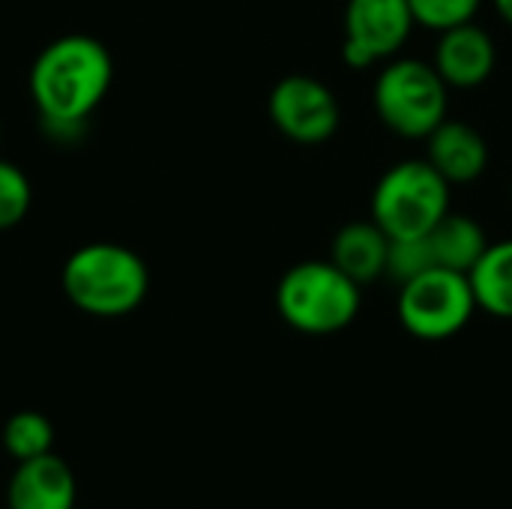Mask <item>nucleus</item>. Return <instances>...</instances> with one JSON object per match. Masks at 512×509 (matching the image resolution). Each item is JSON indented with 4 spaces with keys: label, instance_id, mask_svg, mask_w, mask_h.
<instances>
[{
    "label": "nucleus",
    "instance_id": "f257e3e1",
    "mask_svg": "<svg viewBox=\"0 0 512 509\" xmlns=\"http://www.w3.org/2000/svg\"><path fill=\"white\" fill-rule=\"evenodd\" d=\"M114 60L108 48L87 36L69 33L48 42L30 69V99L48 135L72 141L87 117L111 90Z\"/></svg>",
    "mask_w": 512,
    "mask_h": 509
},
{
    "label": "nucleus",
    "instance_id": "f03ea898",
    "mask_svg": "<svg viewBox=\"0 0 512 509\" xmlns=\"http://www.w3.org/2000/svg\"><path fill=\"white\" fill-rule=\"evenodd\" d=\"M60 288L84 315L123 318L147 300L150 270L135 249L99 240L75 249L66 258L60 270Z\"/></svg>",
    "mask_w": 512,
    "mask_h": 509
},
{
    "label": "nucleus",
    "instance_id": "7ed1b4c3",
    "mask_svg": "<svg viewBox=\"0 0 512 509\" xmlns=\"http://www.w3.org/2000/svg\"><path fill=\"white\" fill-rule=\"evenodd\" d=\"M276 309L297 333L330 336L357 318L360 285L333 261H300L279 279Z\"/></svg>",
    "mask_w": 512,
    "mask_h": 509
},
{
    "label": "nucleus",
    "instance_id": "20e7f679",
    "mask_svg": "<svg viewBox=\"0 0 512 509\" xmlns=\"http://www.w3.org/2000/svg\"><path fill=\"white\" fill-rule=\"evenodd\" d=\"M450 213V183L429 159H405L390 165L372 192V219L390 240L423 237Z\"/></svg>",
    "mask_w": 512,
    "mask_h": 509
},
{
    "label": "nucleus",
    "instance_id": "39448f33",
    "mask_svg": "<svg viewBox=\"0 0 512 509\" xmlns=\"http://www.w3.org/2000/svg\"><path fill=\"white\" fill-rule=\"evenodd\" d=\"M447 81L426 60L393 57L375 78V111L402 138H429L447 120Z\"/></svg>",
    "mask_w": 512,
    "mask_h": 509
},
{
    "label": "nucleus",
    "instance_id": "423d86ee",
    "mask_svg": "<svg viewBox=\"0 0 512 509\" xmlns=\"http://www.w3.org/2000/svg\"><path fill=\"white\" fill-rule=\"evenodd\" d=\"M396 309L402 327L414 339L444 342L468 327L477 312V300L465 273L432 267L399 285Z\"/></svg>",
    "mask_w": 512,
    "mask_h": 509
},
{
    "label": "nucleus",
    "instance_id": "0eeeda50",
    "mask_svg": "<svg viewBox=\"0 0 512 509\" xmlns=\"http://www.w3.org/2000/svg\"><path fill=\"white\" fill-rule=\"evenodd\" d=\"M417 27L408 0H348L342 60L351 69H369L393 60Z\"/></svg>",
    "mask_w": 512,
    "mask_h": 509
},
{
    "label": "nucleus",
    "instance_id": "6e6552de",
    "mask_svg": "<svg viewBox=\"0 0 512 509\" xmlns=\"http://www.w3.org/2000/svg\"><path fill=\"white\" fill-rule=\"evenodd\" d=\"M267 111L273 126L294 144H324L342 120L336 93L312 75H285L276 81Z\"/></svg>",
    "mask_w": 512,
    "mask_h": 509
},
{
    "label": "nucleus",
    "instance_id": "1a4fd4ad",
    "mask_svg": "<svg viewBox=\"0 0 512 509\" xmlns=\"http://www.w3.org/2000/svg\"><path fill=\"white\" fill-rule=\"evenodd\" d=\"M495 60H498V51H495V39L489 36V30H483L474 21H465L459 27L441 30L432 66L447 81V87L471 90L492 78Z\"/></svg>",
    "mask_w": 512,
    "mask_h": 509
},
{
    "label": "nucleus",
    "instance_id": "9d476101",
    "mask_svg": "<svg viewBox=\"0 0 512 509\" xmlns=\"http://www.w3.org/2000/svg\"><path fill=\"white\" fill-rule=\"evenodd\" d=\"M75 501V474L57 453L18 462L6 486L9 509H75Z\"/></svg>",
    "mask_w": 512,
    "mask_h": 509
},
{
    "label": "nucleus",
    "instance_id": "9b49d317",
    "mask_svg": "<svg viewBox=\"0 0 512 509\" xmlns=\"http://www.w3.org/2000/svg\"><path fill=\"white\" fill-rule=\"evenodd\" d=\"M429 141V162L432 168L453 186V183H474L489 168V144L480 129L465 120H444L432 129Z\"/></svg>",
    "mask_w": 512,
    "mask_h": 509
},
{
    "label": "nucleus",
    "instance_id": "f8f14e48",
    "mask_svg": "<svg viewBox=\"0 0 512 509\" xmlns=\"http://www.w3.org/2000/svg\"><path fill=\"white\" fill-rule=\"evenodd\" d=\"M387 255H390V234L375 219H363L339 228V234L333 237L330 261L348 279L366 285L387 276Z\"/></svg>",
    "mask_w": 512,
    "mask_h": 509
},
{
    "label": "nucleus",
    "instance_id": "ddd939ff",
    "mask_svg": "<svg viewBox=\"0 0 512 509\" xmlns=\"http://www.w3.org/2000/svg\"><path fill=\"white\" fill-rule=\"evenodd\" d=\"M426 237H429L435 264L444 267V270L465 273V276L474 270V264L489 249V237H486L483 225L474 216L453 213V210Z\"/></svg>",
    "mask_w": 512,
    "mask_h": 509
},
{
    "label": "nucleus",
    "instance_id": "4468645a",
    "mask_svg": "<svg viewBox=\"0 0 512 509\" xmlns=\"http://www.w3.org/2000/svg\"><path fill=\"white\" fill-rule=\"evenodd\" d=\"M468 282L474 288L477 309L495 315V318H512V240L489 243L483 258L468 273Z\"/></svg>",
    "mask_w": 512,
    "mask_h": 509
},
{
    "label": "nucleus",
    "instance_id": "2eb2a0df",
    "mask_svg": "<svg viewBox=\"0 0 512 509\" xmlns=\"http://www.w3.org/2000/svg\"><path fill=\"white\" fill-rule=\"evenodd\" d=\"M3 447L15 462L54 453V423L39 411H15L3 423Z\"/></svg>",
    "mask_w": 512,
    "mask_h": 509
},
{
    "label": "nucleus",
    "instance_id": "dca6fc26",
    "mask_svg": "<svg viewBox=\"0 0 512 509\" xmlns=\"http://www.w3.org/2000/svg\"><path fill=\"white\" fill-rule=\"evenodd\" d=\"M30 201H33V189L27 174L15 162L0 159V231L21 225L30 210Z\"/></svg>",
    "mask_w": 512,
    "mask_h": 509
},
{
    "label": "nucleus",
    "instance_id": "f3484780",
    "mask_svg": "<svg viewBox=\"0 0 512 509\" xmlns=\"http://www.w3.org/2000/svg\"><path fill=\"white\" fill-rule=\"evenodd\" d=\"M438 267L432 258V246L429 237H402V240H390V255H387V276L396 285H405L408 279L426 273Z\"/></svg>",
    "mask_w": 512,
    "mask_h": 509
},
{
    "label": "nucleus",
    "instance_id": "a211bd4d",
    "mask_svg": "<svg viewBox=\"0 0 512 509\" xmlns=\"http://www.w3.org/2000/svg\"><path fill=\"white\" fill-rule=\"evenodd\" d=\"M414 21L426 30H450L465 21H474L480 0H408Z\"/></svg>",
    "mask_w": 512,
    "mask_h": 509
},
{
    "label": "nucleus",
    "instance_id": "6ab92c4d",
    "mask_svg": "<svg viewBox=\"0 0 512 509\" xmlns=\"http://www.w3.org/2000/svg\"><path fill=\"white\" fill-rule=\"evenodd\" d=\"M492 3H495V12L512 27V0H492Z\"/></svg>",
    "mask_w": 512,
    "mask_h": 509
},
{
    "label": "nucleus",
    "instance_id": "aec40b11",
    "mask_svg": "<svg viewBox=\"0 0 512 509\" xmlns=\"http://www.w3.org/2000/svg\"><path fill=\"white\" fill-rule=\"evenodd\" d=\"M510 198H512V186H510Z\"/></svg>",
    "mask_w": 512,
    "mask_h": 509
}]
</instances>
